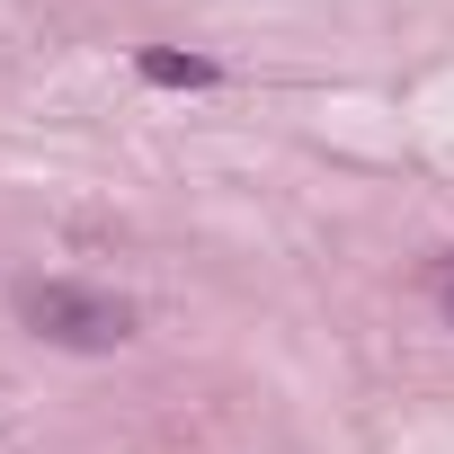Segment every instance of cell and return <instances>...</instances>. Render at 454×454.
Returning <instances> with one entry per match:
<instances>
[{"label": "cell", "instance_id": "7a4b0ae2", "mask_svg": "<svg viewBox=\"0 0 454 454\" xmlns=\"http://www.w3.org/2000/svg\"><path fill=\"white\" fill-rule=\"evenodd\" d=\"M134 72H143L152 90H214V81H223V63H205V54H169V45H152Z\"/></svg>", "mask_w": 454, "mask_h": 454}, {"label": "cell", "instance_id": "3957f363", "mask_svg": "<svg viewBox=\"0 0 454 454\" xmlns=\"http://www.w3.org/2000/svg\"><path fill=\"white\" fill-rule=\"evenodd\" d=\"M436 312H445V321H454V259H445V268H436Z\"/></svg>", "mask_w": 454, "mask_h": 454}, {"label": "cell", "instance_id": "6da1fadb", "mask_svg": "<svg viewBox=\"0 0 454 454\" xmlns=\"http://www.w3.org/2000/svg\"><path fill=\"white\" fill-rule=\"evenodd\" d=\"M19 321L54 348H125L134 339V303L125 294H98V286H72V277H36L19 286Z\"/></svg>", "mask_w": 454, "mask_h": 454}]
</instances>
